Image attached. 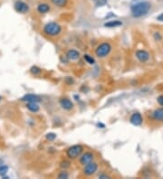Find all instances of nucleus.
I'll list each match as a JSON object with an SVG mask.
<instances>
[{
    "mask_svg": "<svg viewBox=\"0 0 163 179\" xmlns=\"http://www.w3.org/2000/svg\"><path fill=\"white\" fill-rule=\"evenodd\" d=\"M151 8V3L147 2V1H143V2H139L136 4H133L130 7V11H131V15L133 17L135 18H140L145 15H147L149 13V11Z\"/></svg>",
    "mask_w": 163,
    "mask_h": 179,
    "instance_id": "f257e3e1",
    "label": "nucleus"
},
{
    "mask_svg": "<svg viewBox=\"0 0 163 179\" xmlns=\"http://www.w3.org/2000/svg\"><path fill=\"white\" fill-rule=\"evenodd\" d=\"M62 32V26L56 22H50L47 23L44 26V33L48 36L55 37L59 36Z\"/></svg>",
    "mask_w": 163,
    "mask_h": 179,
    "instance_id": "f03ea898",
    "label": "nucleus"
},
{
    "mask_svg": "<svg viewBox=\"0 0 163 179\" xmlns=\"http://www.w3.org/2000/svg\"><path fill=\"white\" fill-rule=\"evenodd\" d=\"M83 152V146L73 145L67 149L66 155L68 157V158H70V159H76L79 157H81Z\"/></svg>",
    "mask_w": 163,
    "mask_h": 179,
    "instance_id": "7ed1b4c3",
    "label": "nucleus"
},
{
    "mask_svg": "<svg viewBox=\"0 0 163 179\" xmlns=\"http://www.w3.org/2000/svg\"><path fill=\"white\" fill-rule=\"evenodd\" d=\"M111 51H112V45L109 43H101L96 48L95 54L99 58H104L110 54Z\"/></svg>",
    "mask_w": 163,
    "mask_h": 179,
    "instance_id": "20e7f679",
    "label": "nucleus"
},
{
    "mask_svg": "<svg viewBox=\"0 0 163 179\" xmlns=\"http://www.w3.org/2000/svg\"><path fill=\"white\" fill-rule=\"evenodd\" d=\"M15 10L19 14H26L29 11V5L23 0H16L14 4Z\"/></svg>",
    "mask_w": 163,
    "mask_h": 179,
    "instance_id": "39448f33",
    "label": "nucleus"
},
{
    "mask_svg": "<svg viewBox=\"0 0 163 179\" xmlns=\"http://www.w3.org/2000/svg\"><path fill=\"white\" fill-rule=\"evenodd\" d=\"M97 170L98 164L97 163H95V162H93V161H92L91 163H89V164H87V165L84 166L83 172V174H84L86 177H91V176L94 175V174L97 172Z\"/></svg>",
    "mask_w": 163,
    "mask_h": 179,
    "instance_id": "423d86ee",
    "label": "nucleus"
},
{
    "mask_svg": "<svg viewBox=\"0 0 163 179\" xmlns=\"http://www.w3.org/2000/svg\"><path fill=\"white\" fill-rule=\"evenodd\" d=\"M94 158V155L92 152H85L81 155L80 157V163L83 166H85L89 163H91Z\"/></svg>",
    "mask_w": 163,
    "mask_h": 179,
    "instance_id": "0eeeda50",
    "label": "nucleus"
},
{
    "mask_svg": "<svg viewBox=\"0 0 163 179\" xmlns=\"http://www.w3.org/2000/svg\"><path fill=\"white\" fill-rule=\"evenodd\" d=\"M135 55H136L137 59L140 63H146L150 59V53L147 51H145V50H138V51H136Z\"/></svg>",
    "mask_w": 163,
    "mask_h": 179,
    "instance_id": "6e6552de",
    "label": "nucleus"
},
{
    "mask_svg": "<svg viewBox=\"0 0 163 179\" xmlns=\"http://www.w3.org/2000/svg\"><path fill=\"white\" fill-rule=\"evenodd\" d=\"M130 123L134 126H140L142 124V121H143V119H142V116L140 113L139 112H135L131 115L130 119Z\"/></svg>",
    "mask_w": 163,
    "mask_h": 179,
    "instance_id": "1a4fd4ad",
    "label": "nucleus"
},
{
    "mask_svg": "<svg viewBox=\"0 0 163 179\" xmlns=\"http://www.w3.org/2000/svg\"><path fill=\"white\" fill-rule=\"evenodd\" d=\"M21 101L26 102H41V97L35 94H27L21 98Z\"/></svg>",
    "mask_w": 163,
    "mask_h": 179,
    "instance_id": "9d476101",
    "label": "nucleus"
},
{
    "mask_svg": "<svg viewBox=\"0 0 163 179\" xmlns=\"http://www.w3.org/2000/svg\"><path fill=\"white\" fill-rule=\"evenodd\" d=\"M151 118H152L154 120L163 122V108H160L155 109V110L151 113Z\"/></svg>",
    "mask_w": 163,
    "mask_h": 179,
    "instance_id": "9b49d317",
    "label": "nucleus"
},
{
    "mask_svg": "<svg viewBox=\"0 0 163 179\" xmlns=\"http://www.w3.org/2000/svg\"><path fill=\"white\" fill-rule=\"evenodd\" d=\"M66 57L68 58V60L71 61H76L80 58V53L77 50L74 49H71L66 53Z\"/></svg>",
    "mask_w": 163,
    "mask_h": 179,
    "instance_id": "f8f14e48",
    "label": "nucleus"
},
{
    "mask_svg": "<svg viewBox=\"0 0 163 179\" xmlns=\"http://www.w3.org/2000/svg\"><path fill=\"white\" fill-rule=\"evenodd\" d=\"M60 105L66 110H70L73 108V103L67 98H62L60 100Z\"/></svg>",
    "mask_w": 163,
    "mask_h": 179,
    "instance_id": "ddd939ff",
    "label": "nucleus"
},
{
    "mask_svg": "<svg viewBox=\"0 0 163 179\" xmlns=\"http://www.w3.org/2000/svg\"><path fill=\"white\" fill-rule=\"evenodd\" d=\"M50 9H51L50 5L46 3H41L37 5V11L40 14H46L50 11Z\"/></svg>",
    "mask_w": 163,
    "mask_h": 179,
    "instance_id": "4468645a",
    "label": "nucleus"
},
{
    "mask_svg": "<svg viewBox=\"0 0 163 179\" xmlns=\"http://www.w3.org/2000/svg\"><path fill=\"white\" fill-rule=\"evenodd\" d=\"M27 108L28 110H30L31 112H34V113L38 112L39 109H40V107L37 104V102H27Z\"/></svg>",
    "mask_w": 163,
    "mask_h": 179,
    "instance_id": "2eb2a0df",
    "label": "nucleus"
},
{
    "mask_svg": "<svg viewBox=\"0 0 163 179\" xmlns=\"http://www.w3.org/2000/svg\"><path fill=\"white\" fill-rule=\"evenodd\" d=\"M122 25V23L121 21L112 20V21H109V22L105 23L104 26H106V27H117V26H121Z\"/></svg>",
    "mask_w": 163,
    "mask_h": 179,
    "instance_id": "dca6fc26",
    "label": "nucleus"
},
{
    "mask_svg": "<svg viewBox=\"0 0 163 179\" xmlns=\"http://www.w3.org/2000/svg\"><path fill=\"white\" fill-rule=\"evenodd\" d=\"M53 2V4L58 7H64L67 5L68 0H51Z\"/></svg>",
    "mask_w": 163,
    "mask_h": 179,
    "instance_id": "f3484780",
    "label": "nucleus"
},
{
    "mask_svg": "<svg viewBox=\"0 0 163 179\" xmlns=\"http://www.w3.org/2000/svg\"><path fill=\"white\" fill-rule=\"evenodd\" d=\"M7 171H8V167L7 166H5V165H1L0 166V177H4L6 175Z\"/></svg>",
    "mask_w": 163,
    "mask_h": 179,
    "instance_id": "a211bd4d",
    "label": "nucleus"
},
{
    "mask_svg": "<svg viewBox=\"0 0 163 179\" xmlns=\"http://www.w3.org/2000/svg\"><path fill=\"white\" fill-rule=\"evenodd\" d=\"M83 58H84V60L86 61V63H88L89 64H95V60H94L91 55H89V54H85V55L83 56Z\"/></svg>",
    "mask_w": 163,
    "mask_h": 179,
    "instance_id": "6ab92c4d",
    "label": "nucleus"
},
{
    "mask_svg": "<svg viewBox=\"0 0 163 179\" xmlns=\"http://www.w3.org/2000/svg\"><path fill=\"white\" fill-rule=\"evenodd\" d=\"M30 72L32 73L33 75H39L40 73H41V69L40 68H38L37 66H33L31 67V69H30Z\"/></svg>",
    "mask_w": 163,
    "mask_h": 179,
    "instance_id": "aec40b11",
    "label": "nucleus"
},
{
    "mask_svg": "<svg viewBox=\"0 0 163 179\" xmlns=\"http://www.w3.org/2000/svg\"><path fill=\"white\" fill-rule=\"evenodd\" d=\"M45 138H46V139L49 140V141H54V140L56 139V134H55V133H48V134L45 136Z\"/></svg>",
    "mask_w": 163,
    "mask_h": 179,
    "instance_id": "412c9836",
    "label": "nucleus"
},
{
    "mask_svg": "<svg viewBox=\"0 0 163 179\" xmlns=\"http://www.w3.org/2000/svg\"><path fill=\"white\" fill-rule=\"evenodd\" d=\"M69 177V174L66 172V171H62L59 175H58V178L63 179V178H68Z\"/></svg>",
    "mask_w": 163,
    "mask_h": 179,
    "instance_id": "4be33fe9",
    "label": "nucleus"
},
{
    "mask_svg": "<svg viewBox=\"0 0 163 179\" xmlns=\"http://www.w3.org/2000/svg\"><path fill=\"white\" fill-rule=\"evenodd\" d=\"M157 102L158 103L161 105V106H163V95H161L157 98Z\"/></svg>",
    "mask_w": 163,
    "mask_h": 179,
    "instance_id": "5701e85b",
    "label": "nucleus"
},
{
    "mask_svg": "<svg viewBox=\"0 0 163 179\" xmlns=\"http://www.w3.org/2000/svg\"><path fill=\"white\" fill-rule=\"evenodd\" d=\"M154 37H155V39H156L157 41H161V40L162 39V37H161L160 33H155V34H154Z\"/></svg>",
    "mask_w": 163,
    "mask_h": 179,
    "instance_id": "b1692460",
    "label": "nucleus"
},
{
    "mask_svg": "<svg viewBox=\"0 0 163 179\" xmlns=\"http://www.w3.org/2000/svg\"><path fill=\"white\" fill-rule=\"evenodd\" d=\"M105 4H106V0H98V5H105Z\"/></svg>",
    "mask_w": 163,
    "mask_h": 179,
    "instance_id": "393cba45",
    "label": "nucleus"
},
{
    "mask_svg": "<svg viewBox=\"0 0 163 179\" xmlns=\"http://www.w3.org/2000/svg\"><path fill=\"white\" fill-rule=\"evenodd\" d=\"M157 19H158V21H160V22H163V12L160 15L157 16Z\"/></svg>",
    "mask_w": 163,
    "mask_h": 179,
    "instance_id": "a878e982",
    "label": "nucleus"
},
{
    "mask_svg": "<svg viewBox=\"0 0 163 179\" xmlns=\"http://www.w3.org/2000/svg\"><path fill=\"white\" fill-rule=\"evenodd\" d=\"M99 178L106 179V178H110V177H109V176H107V175H100V176H99Z\"/></svg>",
    "mask_w": 163,
    "mask_h": 179,
    "instance_id": "bb28decb",
    "label": "nucleus"
},
{
    "mask_svg": "<svg viewBox=\"0 0 163 179\" xmlns=\"http://www.w3.org/2000/svg\"><path fill=\"white\" fill-rule=\"evenodd\" d=\"M1 100H2V97L0 96V102H1Z\"/></svg>",
    "mask_w": 163,
    "mask_h": 179,
    "instance_id": "cd10ccee",
    "label": "nucleus"
}]
</instances>
